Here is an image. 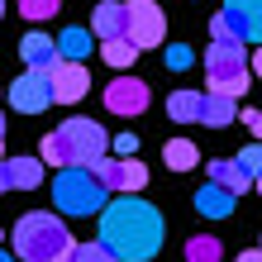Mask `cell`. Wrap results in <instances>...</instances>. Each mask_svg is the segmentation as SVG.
I'll list each match as a JSON object with an SVG mask.
<instances>
[{
	"label": "cell",
	"mask_w": 262,
	"mask_h": 262,
	"mask_svg": "<svg viewBox=\"0 0 262 262\" xmlns=\"http://www.w3.org/2000/svg\"><path fill=\"white\" fill-rule=\"evenodd\" d=\"M72 262H119L105 243L96 238V243H76V253H72Z\"/></svg>",
	"instance_id": "25"
},
{
	"label": "cell",
	"mask_w": 262,
	"mask_h": 262,
	"mask_svg": "<svg viewBox=\"0 0 262 262\" xmlns=\"http://www.w3.org/2000/svg\"><path fill=\"white\" fill-rule=\"evenodd\" d=\"M0 14H5V0H0Z\"/></svg>",
	"instance_id": "35"
},
{
	"label": "cell",
	"mask_w": 262,
	"mask_h": 262,
	"mask_svg": "<svg viewBox=\"0 0 262 262\" xmlns=\"http://www.w3.org/2000/svg\"><path fill=\"white\" fill-rule=\"evenodd\" d=\"M162 162L172 167V172H191V167L200 162L195 143H186V138H172V143H162Z\"/></svg>",
	"instance_id": "19"
},
{
	"label": "cell",
	"mask_w": 262,
	"mask_h": 262,
	"mask_svg": "<svg viewBox=\"0 0 262 262\" xmlns=\"http://www.w3.org/2000/svg\"><path fill=\"white\" fill-rule=\"evenodd\" d=\"M129 38L138 43V53L167 38V14L158 10V0H129Z\"/></svg>",
	"instance_id": "6"
},
{
	"label": "cell",
	"mask_w": 262,
	"mask_h": 262,
	"mask_svg": "<svg viewBox=\"0 0 262 262\" xmlns=\"http://www.w3.org/2000/svg\"><path fill=\"white\" fill-rule=\"evenodd\" d=\"M105 110L119 115V119H134L148 110V81H138V76H115L110 86H105Z\"/></svg>",
	"instance_id": "8"
},
{
	"label": "cell",
	"mask_w": 262,
	"mask_h": 262,
	"mask_svg": "<svg viewBox=\"0 0 262 262\" xmlns=\"http://www.w3.org/2000/svg\"><path fill=\"white\" fill-rule=\"evenodd\" d=\"M200 110H205V91H172L167 96V119H177V124H195Z\"/></svg>",
	"instance_id": "16"
},
{
	"label": "cell",
	"mask_w": 262,
	"mask_h": 262,
	"mask_svg": "<svg viewBox=\"0 0 262 262\" xmlns=\"http://www.w3.org/2000/svg\"><path fill=\"white\" fill-rule=\"evenodd\" d=\"M224 19L234 24L238 43H257L262 48V0H224Z\"/></svg>",
	"instance_id": "10"
},
{
	"label": "cell",
	"mask_w": 262,
	"mask_h": 262,
	"mask_svg": "<svg viewBox=\"0 0 262 262\" xmlns=\"http://www.w3.org/2000/svg\"><path fill=\"white\" fill-rule=\"evenodd\" d=\"M143 186H148V167L138 158H119V191L115 195H138Z\"/></svg>",
	"instance_id": "20"
},
{
	"label": "cell",
	"mask_w": 262,
	"mask_h": 262,
	"mask_svg": "<svg viewBox=\"0 0 262 262\" xmlns=\"http://www.w3.org/2000/svg\"><path fill=\"white\" fill-rule=\"evenodd\" d=\"M257 191H262V181H257Z\"/></svg>",
	"instance_id": "36"
},
{
	"label": "cell",
	"mask_w": 262,
	"mask_h": 262,
	"mask_svg": "<svg viewBox=\"0 0 262 262\" xmlns=\"http://www.w3.org/2000/svg\"><path fill=\"white\" fill-rule=\"evenodd\" d=\"M224 257V243L214 234H191L186 238V262H220Z\"/></svg>",
	"instance_id": "21"
},
{
	"label": "cell",
	"mask_w": 262,
	"mask_h": 262,
	"mask_svg": "<svg viewBox=\"0 0 262 262\" xmlns=\"http://www.w3.org/2000/svg\"><path fill=\"white\" fill-rule=\"evenodd\" d=\"M100 243L119 262H148L162 248V214L138 195H115L100 214Z\"/></svg>",
	"instance_id": "1"
},
{
	"label": "cell",
	"mask_w": 262,
	"mask_h": 262,
	"mask_svg": "<svg viewBox=\"0 0 262 262\" xmlns=\"http://www.w3.org/2000/svg\"><path fill=\"white\" fill-rule=\"evenodd\" d=\"M238 167H243L253 181H262V143H248V148H243V152H238Z\"/></svg>",
	"instance_id": "26"
},
{
	"label": "cell",
	"mask_w": 262,
	"mask_h": 262,
	"mask_svg": "<svg viewBox=\"0 0 262 262\" xmlns=\"http://www.w3.org/2000/svg\"><path fill=\"white\" fill-rule=\"evenodd\" d=\"M243 124H248V129H253V138L262 143V110H248V115H243Z\"/></svg>",
	"instance_id": "28"
},
{
	"label": "cell",
	"mask_w": 262,
	"mask_h": 262,
	"mask_svg": "<svg viewBox=\"0 0 262 262\" xmlns=\"http://www.w3.org/2000/svg\"><path fill=\"white\" fill-rule=\"evenodd\" d=\"M238 115V100H224V96H210L205 91V110H200V124H210V129H224V124H234Z\"/></svg>",
	"instance_id": "17"
},
{
	"label": "cell",
	"mask_w": 262,
	"mask_h": 262,
	"mask_svg": "<svg viewBox=\"0 0 262 262\" xmlns=\"http://www.w3.org/2000/svg\"><path fill=\"white\" fill-rule=\"evenodd\" d=\"M0 158H5V115H0Z\"/></svg>",
	"instance_id": "33"
},
{
	"label": "cell",
	"mask_w": 262,
	"mask_h": 262,
	"mask_svg": "<svg viewBox=\"0 0 262 262\" xmlns=\"http://www.w3.org/2000/svg\"><path fill=\"white\" fill-rule=\"evenodd\" d=\"M10 105L19 115H43L53 100V81H48V72H24L19 81H10Z\"/></svg>",
	"instance_id": "7"
},
{
	"label": "cell",
	"mask_w": 262,
	"mask_h": 262,
	"mask_svg": "<svg viewBox=\"0 0 262 262\" xmlns=\"http://www.w3.org/2000/svg\"><path fill=\"white\" fill-rule=\"evenodd\" d=\"M57 134H62V143H67V152L76 158V167H91L96 158H105V148H110V138H105V129L96 124V119H62L57 124Z\"/></svg>",
	"instance_id": "5"
},
{
	"label": "cell",
	"mask_w": 262,
	"mask_h": 262,
	"mask_svg": "<svg viewBox=\"0 0 262 262\" xmlns=\"http://www.w3.org/2000/svg\"><path fill=\"white\" fill-rule=\"evenodd\" d=\"M57 10H62V0H19V14H24V19H34V24L53 19Z\"/></svg>",
	"instance_id": "23"
},
{
	"label": "cell",
	"mask_w": 262,
	"mask_h": 262,
	"mask_svg": "<svg viewBox=\"0 0 262 262\" xmlns=\"http://www.w3.org/2000/svg\"><path fill=\"white\" fill-rule=\"evenodd\" d=\"M76 243L67 234V224L48 210H29L14 224V257L19 262H72Z\"/></svg>",
	"instance_id": "2"
},
{
	"label": "cell",
	"mask_w": 262,
	"mask_h": 262,
	"mask_svg": "<svg viewBox=\"0 0 262 262\" xmlns=\"http://www.w3.org/2000/svg\"><path fill=\"white\" fill-rule=\"evenodd\" d=\"M10 191V158H0V195Z\"/></svg>",
	"instance_id": "30"
},
{
	"label": "cell",
	"mask_w": 262,
	"mask_h": 262,
	"mask_svg": "<svg viewBox=\"0 0 262 262\" xmlns=\"http://www.w3.org/2000/svg\"><path fill=\"white\" fill-rule=\"evenodd\" d=\"M167 67H172V72H186L191 67V48H181V43H177V48H167Z\"/></svg>",
	"instance_id": "27"
},
{
	"label": "cell",
	"mask_w": 262,
	"mask_h": 262,
	"mask_svg": "<svg viewBox=\"0 0 262 262\" xmlns=\"http://www.w3.org/2000/svg\"><path fill=\"white\" fill-rule=\"evenodd\" d=\"M253 76H262V48L253 53Z\"/></svg>",
	"instance_id": "32"
},
{
	"label": "cell",
	"mask_w": 262,
	"mask_h": 262,
	"mask_svg": "<svg viewBox=\"0 0 262 262\" xmlns=\"http://www.w3.org/2000/svg\"><path fill=\"white\" fill-rule=\"evenodd\" d=\"M234 262H262V248H253V253H238Z\"/></svg>",
	"instance_id": "31"
},
{
	"label": "cell",
	"mask_w": 262,
	"mask_h": 262,
	"mask_svg": "<svg viewBox=\"0 0 262 262\" xmlns=\"http://www.w3.org/2000/svg\"><path fill=\"white\" fill-rule=\"evenodd\" d=\"M100 57L110 62L115 72H129L134 67V57H138V43L134 38H115V43H100Z\"/></svg>",
	"instance_id": "22"
},
{
	"label": "cell",
	"mask_w": 262,
	"mask_h": 262,
	"mask_svg": "<svg viewBox=\"0 0 262 262\" xmlns=\"http://www.w3.org/2000/svg\"><path fill=\"white\" fill-rule=\"evenodd\" d=\"M91 48H96V34L81 29V24H72V29L57 34V53H62V62H81V67H86V53H91Z\"/></svg>",
	"instance_id": "14"
},
{
	"label": "cell",
	"mask_w": 262,
	"mask_h": 262,
	"mask_svg": "<svg viewBox=\"0 0 262 262\" xmlns=\"http://www.w3.org/2000/svg\"><path fill=\"white\" fill-rule=\"evenodd\" d=\"M53 205L62 214H105L110 191L96 181L91 167H67V172H57V181H53Z\"/></svg>",
	"instance_id": "4"
},
{
	"label": "cell",
	"mask_w": 262,
	"mask_h": 262,
	"mask_svg": "<svg viewBox=\"0 0 262 262\" xmlns=\"http://www.w3.org/2000/svg\"><path fill=\"white\" fill-rule=\"evenodd\" d=\"M115 152H138V138L134 134H119L115 138Z\"/></svg>",
	"instance_id": "29"
},
{
	"label": "cell",
	"mask_w": 262,
	"mask_h": 262,
	"mask_svg": "<svg viewBox=\"0 0 262 262\" xmlns=\"http://www.w3.org/2000/svg\"><path fill=\"white\" fill-rule=\"evenodd\" d=\"M0 262H14V257H10V253H5V248H0Z\"/></svg>",
	"instance_id": "34"
},
{
	"label": "cell",
	"mask_w": 262,
	"mask_h": 262,
	"mask_svg": "<svg viewBox=\"0 0 262 262\" xmlns=\"http://www.w3.org/2000/svg\"><path fill=\"white\" fill-rule=\"evenodd\" d=\"M10 186L14 191L43 186V158H10Z\"/></svg>",
	"instance_id": "18"
},
{
	"label": "cell",
	"mask_w": 262,
	"mask_h": 262,
	"mask_svg": "<svg viewBox=\"0 0 262 262\" xmlns=\"http://www.w3.org/2000/svg\"><path fill=\"white\" fill-rule=\"evenodd\" d=\"M19 57H24L29 72H53L57 62H62L57 38H48V34H24V38H19Z\"/></svg>",
	"instance_id": "12"
},
{
	"label": "cell",
	"mask_w": 262,
	"mask_h": 262,
	"mask_svg": "<svg viewBox=\"0 0 262 262\" xmlns=\"http://www.w3.org/2000/svg\"><path fill=\"white\" fill-rule=\"evenodd\" d=\"M238 205V195H229L224 186H214V181H205V186L195 191V210L205 214V220H229Z\"/></svg>",
	"instance_id": "13"
},
{
	"label": "cell",
	"mask_w": 262,
	"mask_h": 262,
	"mask_svg": "<svg viewBox=\"0 0 262 262\" xmlns=\"http://www.w3.org/2000/svg\"><path fill=\"white\" fill-rule=\"evenodd\" d=\"M91 172H96V181H100L105 191H119V158H96Z\"/></svg>",
	"instance_id": "24"
},
{
	"label": "cell",
	"mask_w": 262,
	"mask_h": 262,
	"mask_svg": "<svg viewBox=\"0 0 262 262\" xmlns=\"http://www.w3.org/2000/svg\"><path fill=\"white\" fill-rule=\"evenodd\" d=\"M205 81H210V96L238 100L243 91L253 86V57L243 53V48L210 43V48H205Z\"/></svg>",
	"instance_id": "3"
},
{
	"label": "cell",
	"mask_w": 262,
	"mask_h": 262,
	"mask_svg": "<svg viewBox=\"0 0 262 262\" xmlns=\"http://www.w3.org/2000/svg\"><path fill=\"white\" fill-rule=\"evenodd\" d=\"M48 81H53V100L57 105H76V100H86V91H91V72L81 62H57L48 72Z\"/></svg>",
	"instance_id": "9"
},
{
	"label": "cell",
	"mask_w": 262,
	"mask_h": 262,
	"mask_svg": "<svg viewBox=\"0 0 262 262\" xmlns=\"http://www.w3.org/2000/svg\"><path fill=\"white\" fill-rule=\"evenodd\" d=\"M91 34L100 43H115V38H129V0H100L96 5V19H91Z\"/></svg>",
	"instance_id": "11"
},
{
	"label": "cell",
	"mask_w": 262,
	"mask_h": 262,
	"mask_svg": "<svg viewBox=\"0 0 262 262\" xmlns=\"http://www.w3.org/2000/svg\"><path fill=\"white\" fill-rule=\"evenodd\" d=\"M210 181H214V186H224L229 195H243V191L253 186V177L238 167V158H234V162H229V158H214V162H210Z\"/></svg>",
	"instance_id": "15"
}]
</instances>
